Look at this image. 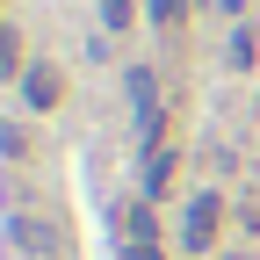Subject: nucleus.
Masks as SVG:
<instances>
[{
  "label": "nucleus",
  "instance_id": "1",
  "mask_svg": "<svg viewBox=\"0 0 260 260\" xmlns=\"http://www.w3.org/2000/svg\"><path fill=\"white\" fill-rule=\"evenodd\" d=\"M116 253L123 260H159V224H152V203H130L123 224H116Z\"/></svg>",
  "mask_w": 260,
  "mask_h": 260
},
{
  "label": "nucleus",
  "instance_id": "2",
  "mask_svg": "<svg viewBox=\"0 0 260 260\" xmlns=\"http://www.w3.org/2000/svg\"><path fill=\"white\" fill-rule=\"evenodd\" d=\"M181 239H188V253H210V239H217V195H195V203H188Z\"/></svg>",
  "mask_w": 260,
  "mask_h": 260
},
{
  "label": "nucleus",
  "instance_id": "3",
  "mask_svg": "<svg viewBox=\"0 0 260 260\" xmlns=\"http://www.w3.org/2000/svg\"><path fill=\"white\" fill-rule=\"evenodd\" d=\"M22 102L29 109H58V73H51V65H29V73H22Z\"/></svg>",
  "mask_w": 260,
  "mask_h": 260
},
{
  "label": "nucleus",
  "instance_id": "4",
  "mask_svg": "<svg viewBox=\"0 0 260 260\" xmlns=\"http://www.w3.org/2000/svg\"><path fill=\"white\" fill-rule=\"evenodd\" d=\"M15 65H22V44H15V29H0V80L15 73Z\"/></svg>",
  "mask_w": 260,
  "mask_h": 260
},
{
  "label": "nucleus",
  "instance_id": "5",
  "mask_svg": "<svg viewBox=\"0 0 260 260\" xmlns=\"http://www.w3.org/2000/svg\"><path fill=\"white\" fill-rule=\"evenodd\" d=\"M130 15H138L130 0H102V22H109V29H130Z\"/></svg>",
  "mask_w": 260,
  "mask_h": 260
},
{
  "label": "nucleus",
  "instance_id": "6",
  "mask_svg": "<svg viewBox=\"0 0 260 260\" xmlns=\"http://www.w3.org/2000/svg\"><path fill=\"white\" fill-rule=\"evenodd\" d=\"M181 8L188 0H152V22H181Z\"/></svg>",
  "mask_w": 260,
  "mask_h": 260
}]
</instances>
